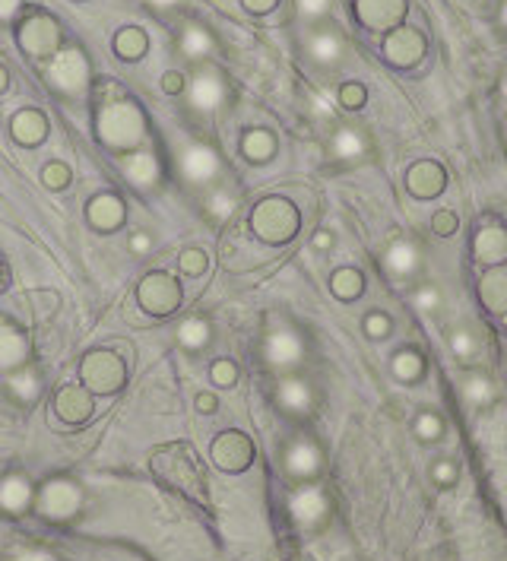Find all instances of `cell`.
I'll list each match as a JSON object with an SVG mask.
<instances>
[{
  "label": "cell",
  "mask_w": 507,
  "mask_h": 561,
  "mask_svg": "<svg viewBox=\"0 0 507 561\" xmlns=\"http://www.w3.org/2000/svg\"><path fill=\"white\" fill-rule=\"evenodd\" d=\"M146 137V118L134 102H108L99 111V140L111 149H130Z\"/></svg>",
  "instance_id": "obj_1"
},
{
  "label": "cell",
  "mask_w": 507,
  "mask_h": 561,
  "mask_svg": "<svg viewBox=\"0 0 507 561\" xmlns=\"http://www.w3.org/2000/svg\"><path fill=\"white\" fill-rule=\"evenodd\" d=\"M48 80H51L54 89L64 92V96H70V99L83 96L86 86H89V61H86V54L77 51V48H64L58 58L51 61Z\"/></svg>",
  "instance_id": "obj_2"
},
{
  "label": "cell",
  "mask_w": 507,
  "mask_h": 561,
  "mask_svg": "<svg viewBox=\"0 0 507 561\" xmlns=\"http://www.w3.org/2000/svg\"><path fill=\"white\" fill-rule=\"evenodd\" d=\"M254 229L267 241H286L298 229V213L286 200H264L254 213Z\"/></svg>",
  "instance_id": "obj_3"
},
{
  "label": "cell",
  "mask_w": 507,
  "mask_h": 561,
  "mask_svg": "<svg viewBox=\"0 0 507 561\" xmlns=\"http://www.w3.org/2000/svg\"><path fill=\"white\" fill-rule=\"evenodd\" d=\"M264 355L267 362L276 368H292L305 359V340L302 333L295 327H276L267 333V343H264Z\"/></svg>",
  "instance_id": "obj_4"
},
{
  "label": "cell",
  "mask_w": 507,
  "mask_h": 561,
  "mask_svg": "<svg viewBox=\"0 0 507 561\" xmlns=\"http://www.w3.org/2000/svg\"><path fill=\"white\" fill-rule=\"evenodd\" d=\"M384 54H387V61L397 67H416L425 58V35L409 26L393 29L384 42Z\"/></svg>",
  "instance_id": "obj_5"
},
{
  "label": "cell",
  "mask_w": 507,
  "mask_h": 561,
  "mask_svg": "<svg viewBox=\"0 0 507 561\" xmlns=\"http://www.w3.org/2000/svg\"><path fill=\"white\" fill-rule=\"evenodd\" d=\"M58 42H61V29L51 16H32V20H26L20 29V45L29 54H35V58L51 54L54 48H58Z\"/></svg>",
  "instance_id": "obj_6"
},
{
  "label": "cell",
  "mask_w": 507,
  "mask_h": 561,
  "mask_svg": "<svg viewBox=\"0 0 507 561\" xmlns=\"http://www.w3.org/2000/svg\"><path fill=\"white\" fill-rule=\"evenodd\" d=\"M355 13L368 29H393L406 16V0H355Z\"/></svg>",
  "instance_id": "obj_7"
},
{
  "label": "cell",
  "mask_w": 507,
  "mask_h": 561,
  "mask_svg": "<svg viewBox=\"0 0 507 561\" xmlns=\"http://www.w3.org/2000/svg\"><path fill=\"white\" fill-rule=\"evenodd\" d=\"M181 175L191 184H210L219 175V159L210 146H187L181 153Z\"/></svg>",
  "instance_id": "obj_8"
},
{
  "label": "cell",
  "mask_w": 507,
  "mask_h": 561,
  "mask_svg": "<svg viewBox=\"0 0 507 561\" xmlns=\"http://www.w3.org/2000/svg\"><path fill=\"white\" fill-rule=\"evenodd\" d=\"M444 184H447V175H444V168L438 162H416L406 172V187H409V194H416L422 200H431V197H438L444 191Z\"/></svg>",
  "instance_id": "obj_9"
},
{
  "label": "cell",
  "mask_w": 507,
  "mask_h": 561,
  "mask_svg": "<svg viewBox=\"0 0 507 561\" xmlns=\"http://www.w3.org/2000/svg\"><path fill=\"white\" fill-rule=\"evenodd\" d=\"M473 254L485 267H501L507 260V229L504 226H482L473 238Z\"/></svg>",
  "instance_id": "obj_10"
},
{
  "label": "cell",
  "mask_w": 507,
  "mask_h": 561,
  "mask_svg": "<svg viewBox=\"0 0 507 561\" xmlns=\"http://www.w3.org/2000/svg\"><path fill=\"white\" fill-rule=\"evenodd\" d=\"M479 302L485 311L507 317V267H488L479 279Z\"/></svg>",
  "instance_id": "obj_11"
},
{
  "label": "cell",
  "mask_w": 507,
  "mask_h": 561,
  "mask_svg": "<svg viewBox=\"0 0 507 561\" xmlns=\"http://www.w3.org/2000/svg\"><path fill=\"white\" fill-rule=\"evenodd\" d=\"M225 102V83L216 70H203L191 83V105L197 111H216Z\"/></svg>",
  "instance_id": "obj_12"
},
{
  "label": "cell",
  "mask_w": 507,
  "mask_h": 561,
  "mask_svg": "<svg viewBox=\"0 0 507 561\" xmlns=\"http://www.w3.org/2000/svg\"><path fill=\"white\" fill-rule=\"evenodd\" d=\"M419 264H422V254H419V248L412 245V241H406V238H397V241H393V245L387 248V254H384V267H387V273H390L393 279H409L412 273L419 270Z\"/></svg>",
  "instance_id": "obj_13"
},
{
  "label": "cell",
  "mask_w": 507,
  "mask_h": 561,
  "mask_svg": "<svg viewBox=\"0 0 507 561\" xmlns=\"http://www.w3.org/2000/svg\"><path fill=\"white\" fill-rule=\"evenodd\" d=\"M140 302L149 311H172L178 305V286L168 276H149L140 289Z\"/></svg>",
  "instance_id": "obj_14"
},
{
  "label": "cell",
  "mask_w": 507,
  "mask_h": 561,
  "mask_svg": "<svg viewBox=\"0 0 507 561\" xmlns=\"http://www.w3.org/2000/svg\"><path fill=\"white\" fill-rule=\"evenodd\" d=\"M80 508V492L73 489V482H51L42 495V511L48 517H70Z\"/></svg>",
  "instance_id": "obj_15"
},
{
  "label": "cell",
  "mask_w": 507,
  "mask_h": 561,
  "mask_svg": "<svg viewBox=\"0 0 507 561\" xmlns=\"http://www.w3.org/2000/svg\"><path fill=\"white\" fill-rule=\"evenodd\" d=\"M276 400L279 406L286 409V413H308L311 403H314V394H311V387L308 381L302 378H286V381H279V390H276Z\"/></svg>",
  "instance_id": "obj_16"
},
{
  "label": "cell",
  "mask_w": 507,
  "mask_h": 561,
  "mask_svg": "<svg viewBox=\"0 0 507 561\" xmlns=\"http://www.w3.org/2000/svg\"><path fill=\"white\" fill-rule=\"evenodd\" d=\"M89 387H99V390H111L121 384V365L111 359V355H92L83 368Z\"/></svg>",
  "instance_id": "obj_17"
},
{
  "label": "cell",
  "mask_w": 507,
  "mask_h": 561,
  "mask_svg": "<svg viewBox=\"0 0 507 561\" xmlns=\"http://www.w3.org/2000/svg\"><path fill=\"white\" fill-rule=\"evenodd\" d=\"M308 54L317 64L330 67V64H336L343 58V39L333 29H317L308 39Z\"/></svg>",
  "instance_id": "obj_18"
},
{
  "label": "cell",
  "mask_w": 507,
  "mask_h": 561,
  "mask_svg": "<svg viewBox=\"0 0 507 561\" xmlns=\"http://www.w3.org/2000/svg\"><path fill=\"white\" fill-rule=\"evenodd\" d=\"M330 149H333V156H336V159L352 162V159H362V156H365L368 140H365L362 130H355V127H340V130H336V134H333Z\"/></svg>",
  "instance_id": "obj_19"
},
{
  "label": "cell",
  "mask_w": 507,
  "mask_h": 561,
  "mask_svg": "<svg viewBox=\"0 0 507 561\" xmlns=\"http://www.w3.org/2000/svg\"><path fill=\"white\" fill-rule=\"evenodd\" d=\"M324 511H327V498L321 489H302L292 498V514L302 523H317L324 517Z\"/></svg>",
  "instance_id": "obj_20"
},
{
  "label": "cell",
  "mask_w": 507,
  "mask_h": 561,
  "mask_svg": "<svg viewBox=\"0 0 507 561\" xmlns=\"http://www.w3.org/2000/svg\"><path fill=\"white\" fill-rule=\"evenodd\" d=\"M286 466H289V473H292V476H311V473L321 470V454H317V447H314V444L298 441V444L289 447Z\"/></svg>",
  "instance_id": "obj_21"
},
{
  "label": "cell",
  "mask_w": 507,
  "mask_h": 561,
  "mask_svg": "<svg viewBox=\"0 0 507 561\" xmlns=\"http://www.w3.org/2000/svg\"><path fill=\"white\" fill-rule=\"evenodd\" d=\"M23 359H26V340L13 327L0 321V371L23 365Z\"/></svg>",
  "instance_id": "obj_22"
},
{
  "label": "cell",
  "mask_w": 507,
  "mask_h": 561,
  "mask_svg": "<svg viewBox=\"0 0 507 561\" xmlns=\"http://www.w3.org/2000/svg\"><path fill=\"white\" fill-rule=\"evenodd\" d=\"M29 501H32V489H29V482L23 476H10L0 482V504H4L7 511L13 514H20L29 508Z\"/></svg>",
  "instance_id": "obj_23"
},
{
  "label": "cell",
  "mask_w": 507,
  "mask_h": 561,
  "mask_svg": "<svg viewBox=\"0 0 507 561\" xmlns=\"http://www.w3.org/2000/svg\"><path fill=\"white\" fill-rule=\"evenodd\" d=\"M45 130H48V124L39 111H20V115L13 118V137L26 146H35L39 140H45Z\"/></svg>",
  "instance_id": "obj_24"
},
{
  "label": "cell",
  "mask_w": 507,
  "mask_h": 561,
  "mask_svg": "<svg viewBox=\"0 0 507 561\" xmlns=\"http://www.w3.org/2000/svg\"><path fill=\"white\" fill-rule=\"evenodd\" d=\"M181 51L187 54V58H206V54L213 51V35L206 32L203 26H197V23H187L184 29H181Z\"/></svg>",
  "instance_id": "obj_25"
},
{
  "label": "cell",
  "mask_w": 507,
  "mask_h": 561,
  "mask_svg": "<svg viewBox=\"0 0 507 561\" xmlns=\"http://www.w3.org/2000/svg\"><path fill=\"white\" fill-rule=\"evenodd\" d=\"M159 175V165H156V156L153 153H137L127 159V178L140 184V187H149Z\"/></svg>",
  "instance_id": "obj_26"
},
{
  "label": "cell",
  "mask_w": 507,
  "mask_h": 561,
  "mask_svg": "<svg viewBox=\"0 0 507 561\" xmlns=\"http://www.w3.org/2000/svg\"><path fill=\"white\" fill-rule=\"evenodd\" d=\"M10 394H13L16 400H23V403L39 400V394H42V381H39V374H35L32 368L16 371L13 378H10Z\"/></svg>",
  "instance_id": "obj_27"
},
{
  "label": "cell",
  "mask_w": 507,
  "mask_h": 561,
  "mask_svg": "<svg viewBox=\"0 0 507 561\" xmlns=\"http://www.w3.org/2000/svg\"><path fill=\"white\" fill-rule=\"evenodd\" d=\"M241 149H244V156L254 162H267L276 149V140H273V134H267V130H251V134L244 137Z\"/></svg>",
  "instance_id": "obj_28"
},
{
  "label": "cell",
  "mask_w": 507,
  "mask_h": 561,
  "mask_svg": "<svg viewBox=\"0 0 507 561\" xmlns=\"http://www.w3.org/2000/svg\"><path fill=\"white\" fill-rule=\"evenodd\" d=\"M330 289L336 292V298H346V302H352V298H359L362 289H365L362 273H359V270H340V273H333Z\"/></svg>",
  "instance_id": "obj_29"
},
{
  "label": "cell",
  "mask_w": 507,
  "mask_h": 561,
  "mask_svg": "<svg viewBox=\"0 0 507 561\" xmlns=\"http://www.w3.org/2000/svg\"><path fill=\"white\" fill-rule=\"evenodd\" d=\"M89 219L96 222V226H102V229L118 226V222H121V200H115V197H99L96 203H92Z\"/></svg>",
  "instance_id": "obj_30"
},
{
  "label": "cell",
  "mask_w": 507,
  "mask_h": 561,
  "mask_svg": "<svg viewBox=\"0 0 507 561\" xmlns=\"http://www.w3.org/2000/svg\"><path fill=\"white\" fill-rule=\"evenodd\" d=\"M422 368H425V362H422L419 352L403 349V352L393 355V374H397L400 381H416L422 374Z\"/></svg>",
  "instance_id": "obj_31"
},
{
  "label": "cell",
  "mask_w": 507,
  "mask_h": 561,
  "mask_svg": "<svg viewBox=\"0 0 507 561\" xmlns=\"http://www.w3.org/2000/svg\"><path fill=\"white\" fill-rule=\"evenodd\" d=\"M115 51L121 54L124 61H137L140 54L146 51V35H143L140 29H124V32H118Z\"/></svg>",
  "instance_id": "obj_32"
},
{
  "label": "cell",
  "mask_w": 507,
  "mask_h": 561,
  "mask_svg": "<svg viewBox=\"0 0 507 561\" xmlns=\"http://www.w3.org/2000/svg\"><path fill=\"white\" fill-rule=\"evenodd\" d=\"M450 346H454V352H457V359H476V352L482 349V343H479V336L473 333V330H457L454 336H450Z\"/></svg>",
  "instance_id": "obj_33"
},
{
  "label": "cell",
  "mask_w": 507,
  "mask_h": 561,
  "mask_svg": "<svg viewBox=\"0 0 507 561\" xmlns=\"http://www.w3.org/2000/svg\"><path fill=\"white\" fill-rule=\"evenodd\" d=\"M463 394H466L469 403L482 406V403L492 400V384H488V381L482 378V374H469L466 384H463Z\"/></svg>",
  "instance_id": "obj_34"
},
{
  "label": "cell",
  "mask_w": 507,
  "mask_h": 561,
  "mask_svg": "<svg viewBox=\"0 0 507 561\" xmlns=\"http://www.w3.org/2000/svg\"><path fill=\"white\" fill-rule=\"evenodd\" d=\"M178 333H181V343L191 349H200V346H206V340H210V327H206L203 321H184Z\"/></svg>",
  "instance_id": "obj_35"
},
{
  "label": "cell",
  "mask_w": 507,
  "mask_h": 561,
  "mask_svg": "<svg viewBox=\"0 0 507 561\" xmlns=\"http://www.w3.org/2000/svg\"><path fill=\"white\" fill-rule=\"evenodd\" d=\"M89 400L80 394V390H64L61 394V413L64 416H70V419H83L86 413H89Z\"/></svg>",
  "instance_id": "obj_36"
},
{
  "label": "cell",
  "mask_w": 507,
  "mask_h": 561,
  "mask_svg": "<svg viewBox=\"0 0 507 561\" xmlns=\"http://www.w3.org/2000/svg\"><path fill=\"white\" fill-rule=\"evenodd\" d=\"M333 0H298V13L305 16V20H321V16L330 13Z\"/></svg>",
  "instance_id": "obj_37"
},
{
  "label": "cell",
  "mask_w": 507,
  "mask_h": 561,
  "mask_svg": "<svg viewBox=\"0 0 507 561\" xmlns=\"http://www.w3.org/2000/svg\"><path fill=\"white\" fill-rule=\"evenodd\" d=\"M416 432H419V438H425V441H435V438L441 435V419H438L435 413H422L419 422H416Z\"/></svg>",
  "instance_id": "obj_38"
},
{
  "label": "cell",
  "mask_w": 507,
  "mask_h": 561,
  "mask_svg": "<svg viewBox=\"0 0 507 561\" xmlns=\"http://www.w3.org/2000/svg\"><path fill=\"white\" fill-rule=\"evenodd\" d=\"M431 229H435L438 235H454V232H457V216L447 213V210H441V213L431 216Z\"/></svg>",
  "instance_id": "obj_39"
},
{
  "label": "cell",
  "mask_w": 507,
  "mask_h": 561,
  "mask_svg": "<svg viewBox=\"0 0 507 561\" xmlns=\"http://www.w3.org/2000/svg\"><path fill=\"white\" fill-rule=\"evenodd\" d=\"M438 302H441V295H438L435 286H422V289L416 292V308H419V311H435Z\"/></svg>",
  "instance_id": "obj_40"
},
{
  "label": "cell",
  "mask_w": 507,
  "mask_h": 561,
  "mask_svg": "<svg viewBox=\"0 0 507 561\" xmlns=\"http://www.w3.org/2000/svg\"><path fill=\"white\" fill-rule=\"evenodd\" d=\"M365 330H368V336H387L390 333V317L387 314H368Z\"/></svg>",
  "instance_id": "obj_41"
},
{
  "label": "cell",
  "mask_w": 507,
  "mask_h": 561,
  "mask_svg": "<svg viewBox=\"0 0 507 561\" xmlns=\"http://www.w3.org/2000/svg\"><path fill=\"white\" fill-rule=\"evenodd\" d=\"M235 210V203H232V197H225V194H216L213 200H210V216L213 219H225Z\"/></svg>",
  "instance_id": "obj_42"
},
{
  "label": "cell",
  "mask_w": 507,
  "mask_h": 561,
  "mask_svg": "<svg viewBox=\"0 0 507 561\" xmlns=\"http://www.w3.org/2000/svg\"><path fill=\"white\" fill-rule=\"evenodd\" d=\"M340 102H343L346 108H359V105H365V89H362V86H343Z\"/></svg>",
  "instance_id": "obj_43"
},
{
  "label": "cell",
  "mask_w": 507,
  "mask_h": 561,
  "mask_svg": "<svg viewBox=\"0 0 507 561\" xmlns=\"http://www.w3.org/2000/svg\"><path fill=\"white\" fill-rule=\"evenodd\" d=\"M181 267H184L187 273H203V270H206V257H203V251H184Z\"/></svg>",
  "instance_id": "obj_44"
},
{
  "label": "cell",
  "mask_w": 507,
  "mask_h": 561,
  "mask_svg": "<svg viewBox=\"0 0 507 561\" xmlns=\"http://www.w3.org/2000/svg\"><path fill=\"white\" fill-rule=\"evenodd\" d=\"M213 378H216L219 384H232V381H235V365L219 362V365L213 368Z\"/></svg>",
  "instance_id": "obj_45"
},
{
  "label": "cell",
  "mask_w": 507,
  "mask_h": 561,
  "mask_svg": "<svg viewBox=\"0 0 507 561\" xmlns=\"http://www.w3.org/2000/svg\"><path fill=\"white\" fill-rule=\"evenodd\" d=\"M45 181H48L51 187H61V184L67 181V172H64L61 165H48V168H45Z\"/></svg>",
  "instance_id": "obj_46"
},
{
  "label": "cell",
  "mask_w": 507,
  "mask_h": 561,
  "mask_svg": "<svg viewBox=\"0 0 507 561\" xmlns=\"http://www.w3.org/2000/svg\"><path fill=\"white\" fill-rule=\"evenodd\" d=\"M23 0H0V23H10Z\"/></svg>",
  "instance_id": "obj_47"
},
{
  "label": "cell",
  "mask_w": 507,
  "mask_h": 561,
  "mask_svg": "<svg viewBox=\"0 0 507 561\" xmlns=\"http://www.w3.org/2000/svg\"><path fill=\"white\" fill-rule=\"evenodd\" d=\"M435 479H438L441 485H450V482L457 479V470H454V466H450V463H441L438 470H435Z\"/></svg>",
  "instance_id": "obj_48"
},
{
  "label": "cell",
  "mask_w": 507,
  "mask_h": 561,
  "mask_svg": "<svg viewBox=\"0 0 507 561\" xmlns=\"http://www.w3.org/2000/svg\"><path fill=\"white\" fill-rule=\"evenodd\" d=\"M241 4L248 10H254V13H267V10L276 7V0H241Z\"/></svg>",
  "instance_id": "obj_49"
},
{
  "label": "cell",
  "mask_w": 507,
  "mask_h": 561,
  "mask_svg": "<svg viewBox=\"0 0 507 561\" xmlns=\"http://www.w3.org/2000/svg\"><path fill=\"white\" fill-rule=\"evenodd\" d=\"M162 86H165V92H181V77L178 73H165Z\"/></svg>",
  "instance_id": "obj_50"
},
{
  "label": "cell",
  "mask_w": 507,
  "mask_h": 561,
  "mask_svg": "<svg viewBox=\"0 0 507 561\" xmlns=\"http://www.w3.org/2000/svg\"><path fill=\"white\" fill-rule=\"evenodd\" d=\"M16 561H54L48 552H39V549H32V552H23L20 558H16Z\"/></svg>",
  "instance_id": "obj_51"
},
{
  "label": "cell",
  "mask_w": 507,
  "mask_h": 561,
  "mask_svg": "<svg viewBox=\"0 0 507 561\" xmlns=\"http://www.w3.org/2000/svg\"><path fill=\"white\" fill-rule=\"evenodd\" d=\"M333 245V238L327 235V232H321V235H314V248H330Z\"/></svg>",
  "instance_id": "obj_52"
},
{
  "label": "cell",
  "mask_w": 507,
  "mask_h": 561,
  "mask_svg": "<svg viewBox=\"0 0 507 561\" xmlns=\"http://www.w3.org/2000/svg\"><path fill=\"white\" fill-rule=\"evenodd\" d=\"M146 248H149V238H146V235H137V238H134V251H146Z\"/></svg>",
  "instance_id": "obj_53"
},
{
  "label": "cell",
  "mask_w": 507,
  "mask_h": 561,
  "mask_svg": "<svg viewBox=\"0 0 507 561\" xmlns=\"http://www.w3.org/2000/svg\"><path fill=\"white\" fill-rule=\"evenodd\" d=\"M498 92H501V99L507 102V70L501 73V80H498Z\"/></svg>",
  "instance_id": "obj_54"
},
{
  "label": "cell",
  "mask_w": 507,
  "mask_h": 561,
  "mask_svg": "<svg viewBox=\"0 0 507 561\" xmlns=\"http://www.w3.org/2000/svg\"><path fill=\"white\" fill-rule=\"evenodd\" d=\"M200 406H203V413H213V397H200Z\"/></svg>",
  "instance_id": "obj_55"
},
{
  "label": "cell",
  "mask_w": 507,
  "mask_h": 561,
  "mask_svg": "<svg viewBox=\"0 0 507 561\" xmlns=\"http://www.w3.org/2000/svg\"><path fill=\"white\" fill-rule=\"evenodd\" d=\"M149 4H153V7H175L178 0H149Z\"/></svg>",
  "instance_id": "obj_56"
},
{
  "label": "cell",
  "mask_w": 507,
  "mask_h": 561,
  "mask_svg": "<svg viewBox=\"0 0 507 561\" xmlns=\"http://www.w3.org/2000/svg\"><path fill=\"white\" fill-rule=\"evenodd\" d=\"M501 29L507 32V0H504V4H501Z\"/></svg>",
  "instance_id": "obj_57"
},
{
  "label": "cell",
  "mask_w": 507,
  "mask_h": 561,
  "mask_svg": "<svg viewBox=\"0 0 507 561\" xmlns=\"http://www.w3.org/2000/svg\"><path fill=\"white\" fill-rule=\"evenodd\" d=\"M4 89H7V70L0 67V92H4Z\"/></svg>",
  "instance_id": "obj_58"
},
{
  "label": "cell",
  "mask_w": 507,
  "mask_h": 561,
  "mask_svg": "<svg viewBox=\"0 0 507 561\" xmlns=\"http://www.w3.org/2000/svg\"><path fill=\"white\" fill-rule=\"evenodd\" d=\"M504 143H507V121H504Z\"/></svg>",
  "instance_id": "obj_59"
}]
</instances>
